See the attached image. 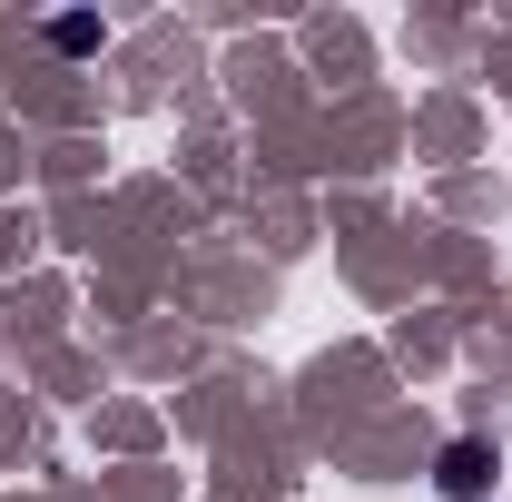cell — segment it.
<instances>
[{"instance_id":"obj_1","label":"cell","mask_w":512,"mask_h":502,"mask_svg":"<svg viewBox=\"0 0 512 502\" xmlns=\"http://www.w3.org/2000/svg\"><path fill=\"white\" fill-rule=\"evenodd\" d=\"M493 473H503L493 443H483V434H453L444 463H434V493H444V502H493Z\"/></svg>"},{"instance_id":"obj_2","label":"cell","mask_w":512,"mask_h":502,"mask_svg":"<svg viewBox=\"0 0 512 502\" xmlns=\"http://www.w3.org/2000/svg\"><path fill=\"white\" fill-rule=\"evenodd\" d=\"M50 40H60V50H99V20H89V10H69V20H50Z\"/></svg>"}]
</instances>
